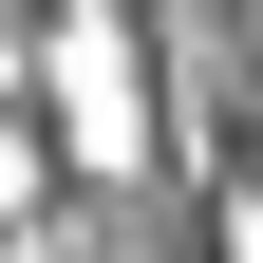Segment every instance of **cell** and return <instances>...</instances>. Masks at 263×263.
<instances>
[{
    "instance_id": "1",
    "label": "cell",
    "mask_w": 263,
    "mask_h": 263,
    "mask_svg": "<svg viewBox=\"0 0 263 263\" xmlns=\"http://www.w3.org/2000/svg\"><path fill=\"white\" fill-rule=\"evenodd\" d=\"M57 132H76V170H132V151H151V113H132V38H113V19L57 38Z\"/></svg>"
},
{
    "instance_id": "2",
    "label": "cell",
    "mask_w": 263,
    "mask_h": 263,
    "mask_svg": "<svg viewBox=\"0 0 263 263\" xmlns=\"http://www.w3.org/2000/svg\"><path fill=\"white\" fill-rule=\"evenodd\" d=\"M245 263H263V226H245Z\"/></svg>"
}]
</instances>
